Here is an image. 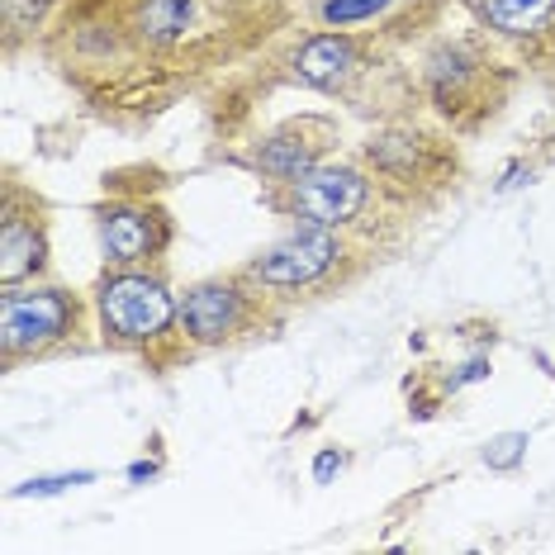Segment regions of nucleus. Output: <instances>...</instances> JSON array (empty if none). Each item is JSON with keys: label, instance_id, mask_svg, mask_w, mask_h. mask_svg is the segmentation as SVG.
I'll return each instance as SVG.
<instances>
[{"label": "nucleus", "instance_id": "obj_2", "mask_svg": "<svg viewBox=\"0 0 555 555\" xmlns=\"http://www.w3.org/2000/svg\"><path fill=\"white\" fill-rule=\"evenodd\" d=\"M365 271V251L343 229H319V223H295L285 237H275L267 251L243 267L251 285H261L275 305H299V299H327L351 285Z\"/></svg>", "mask_w": 555, "mask_h": 555}, {"label": "nucleus", "instance_id": "obj_4", "mask_svg": "<svg viewBox=\"0 0 555 555\" xmlns=\"http://www.w3.org/2000/svg\"><path fill=\"white\" fill-rule=\"evenodd\" d=\"M267 209H275L289 223H319V229H343L351 237L375 233V214H380L389 199L380 195L375 176L365 162H343L327 157L313 171H305L299 181L285 185H267Z\"/></svg>", "mask_w": 555, "mask_h": 555}, {"label": "nucleus", "instance_id": "obj_14", "mask_svg": "<svg viewBox=\"0 0 555 555\" xmlns=\"http://www.w3.org/2000/svg\"><path fill=\"white\" fill-rule=\"evenodd\" d=\"M0 10H5V43L15 48L24 34L43 29L48 10H53V0H0Z\"/></svg>", "mask_w": 555, "mask_h": 555}, {"label": "nucleus", "instance_id": "obj_13", "mask_svg": "<svg viewBox=\"0 0 555 555\" xmlns=\"http://www.w3.org/2000/svg\"><path fill=\"white\" fill-rule=\"evenodd\" d=\"M399 0H313V20L323 29H357V24H375L395 10Z\"/></svg>", "mask_w": 555, "mask_h": 555}, {"label": "nucleus", "instance_id": "obj_11", "mask_svg": "<svg viewBox=\"0 0 555 555\" xmlns=\"http://www.w3.org/2000/svg\"><path fill=\"white\" fill-rule=\"evenodd\" d=\"M337 147V119L333 115H299L275 124L267 138H257V147L247 153V167L261 176L267 185L299 181L305 171H313L327 153Z\"/></svg>", "mask_w": 555, "mask_h": 555}, {"label": "nucleus", "instance_id": "obj_6", "mask_svg": "<svg viewBox=\"0 0 555 555\" xmlns=\"http://www.w3.org/2000/svg\"><path fill=\"white\" fill-rule=\"evenodd\" d=\"M86 299L67 285L24 281L0 289V365L20 371L24 361H43L57 351H81Z\"/></svg>", "mask_w": 555, "mask_h": 555}, {"label": "nucleus", "instance_id": "obj_5", "mask_svg": "<svg viewBox=\"0 0 555 555\" xmlns=\"http://www.w3.org/2000/svg\"><path fill=\"white\" fill-rule=\"evenodd\" d=\"M423 95L456 133H475L499 115L508 95V72L489 57L479 39H437L423 53Z\"/></svg>", "mask_w": 555, "mask_h": 555}, {"label": "nucleus", "instance_id": "obj_15", "mask_svg": "<svg viewBox=\"0 0 555 555\" xmlns=\"http://www.w3.org/2000/svg\"><path fill=\"white\" fill-rule=\"evenodd\" d=\"M91 470H77V475H39L29 485L15 489V499H43V494H62V489H77V485H91Z\"/></svg>", "mask_w": 555, "mask_h": 555}, {"label": "nucleus", "instance_id": "obj_7", "mask_svg": "<svg viewBox=\"0 0 555 555\" xmlns=\"http://www.w3.org/2000/svg\"><path fill=\"white\" fill-rule=\"evenodd\" d=\"M281 319L285 309L261 285H251L243 271L205 275V281L181 289V333L195 351H219L267 337L271 327H281Z\"/></svg>", "mask_w": 555, "mask_h": 555}, {"label": "nucleus", "instance_id": "obj_18", "mask_svg": "<svg viewBox=\"0 0 555 555\" xmlns=\"http://www.w3.org/2000/svg\"><path fill=\"white\" fill-rule=\"evenodd\" d=\"M153 475H157V461H138L129 470V479H153Z\"/></svg>", "mask_w": 555, "mask_h": 555}, {"label": "nucleus", "instance_id": "obj_8", "mask_svg": "<svg viewBox=\"0 0 555 555\" xmlns=\"http://www.w3.org/2000/svg\"><path fill=\"white\" fill-rule=\"evenodd\" d=\"M289 77L319 95H333V100H347V105L365 109L371 86L380 77H399V67L385 57V48L375 39H365V34L323 29V34H309V39L289 53Z\"/></svg>", "mask_w": 555, "mask_h": 555}, {"label": "nucleus", "instance_id": "obj_9", "mask_svg": "<svg viewBox=\"0 0 555 555\" xmlns=\"http://www.w3.org/2000/svg\"><path fill=\"white\" fill-rule=\"evenodd\" d=\"M109 195V191H105ZM95 214V237L105 251V267H157L176 243V219L171 209L153 199L147 191H119L100 199Z\"/></svg>", "mask_w": 555, "mask_h": 555}, {"label": "nucleus", "instance_id": "obj_10", "mask_svg": "<svg viewBox=\"0 0 555 555\" xmlns=\"http://www.w3.org/2000/svg\"><path fill=\"white\" fill-rule=\"evenodd\" d=\"M53 257L48 243V205L34 185L10 176L0 191V285L39 281Z\"/></svg>", "mask_w": 555, "mask_h": 555}, {"label": "nucleus", "instance_id": "obj_1", "mask_svg": "<svg viewBox=\"0 0 555 555\" xmlns=\"http://www.w3.org/2000/svg\"><path fill=\"white\" fill-rule=\"evenodd\" d=\"M100 343L124 357H143L157 375L176 361H191V343L181 333V295L162 267H105L91 289Z\"/></svg>", "mask_w": 555, "mask_h": 555}, {"label": "nucleus", "instance_id": "obj_3", "mask_svg": "<svg viewBox=\"0 0 555 555\" xmlns=\"http://www.w3.org/2000/svg\"><path fill=\"white\" fill-rule=\"evenodd\" d=\"M361 162L371 167L380 195L389 199V209L433 205L461 176L456 143L423 129V124H413V119H389L385 129H375L361 147Z\"/></svg>", "mask_w": 555, "mask_h": 555}, {"label": "nucleus", "instance_id": "obj_17", "mask_svg": "<svg viewBox=\"0 0 555 555\" xmlns=\"http://www.w3.org/2000/svg\"><path fill=\"white\" fill-rule=\"evenodd\" d=\"M347 465V456L337 447H327V451H319V461H313V479H319V485H333V475L343 470Z\"/></svg>", "mask_w": 555, "mask_h": 555}, {"label": "nucleus", "instance_id": "obj_16", "mask_svg": "<svg viewBox=\"0 0 555 555\" xmlns=\"http://www.w3.org/2000/svg\"><path fill=\"white\" fill-rule=\"evenodd\" d=\"M522 451H527V437L522 433H508V437H494L485 447V461L494 465V470H508V465L522 461Z\"/></svg>", "mask_w": 555, "mask_h": 555}, {"label": "nucleus", "instance_id": "obj_12", "mask_svg": "<svg viewBox=\"0 0 555 555\" xmlns=\"http://www.w3.org/2000/svg\"><path fill=\"white\" fill-rule=\"evenodd\" d=\"M485 34L517 48L555 43V0H465Z\"/></svg>", "mask_w": 555, "mask_h": 555}]
</instances>
